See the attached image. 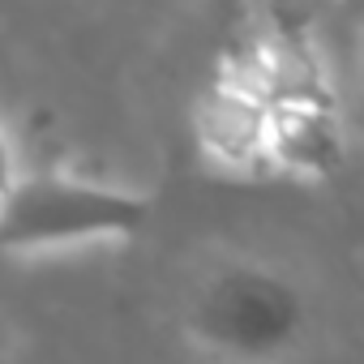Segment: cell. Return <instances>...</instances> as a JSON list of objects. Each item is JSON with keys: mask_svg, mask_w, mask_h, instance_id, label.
Wrapping results in <instances>:
<instances>
[{"mask_svg": "<svg viewBox=\"0 0 364 364\" xmlns=\"http://www.w3.org/2000/svg\"><path fill=\"white\" fill-rule=\"evenodd\" d=\"M150 210H154V198L146 189L112 185V180H99L73 167L22 163L14 129L5 133L0 249L14 262L137 240L150 223Z\"/></svg>", "mask_w": 364, "mask_h": 364, "instance_id": "1", "label": "cell"}, {"mask_svg": "<svg viewBox=\"0 0 364 364\" xmlns=\"http://www.w3.org/2000/svg\"><path fill=\"white\" fill-rule=\"evenodd\" d=\"M309 326V291L262 257H236L206 270L185 300V338L215 360H283L300 351Z\"/></svg>", "mask_w": 364, "mask_h": 364, "instance_id": "2", "label": "cell"}, {"mask_svg": "<svg viewBox=\"0 0 364 364\" xmlns=\"http://www.w3.org/2000/svg\"><path fill=\"white\" fill-rule=\"evenodd\" d=\"M279 5H287V9H317V5H326V0H279Z\"/></svg>", "mask_w": 364, "mask_h": 364, "instance_id": "3", "label": "cell"}, {"mask_svg": "<svg viewBox=\"0 0 364 364\" xmlns=\"http://www.w3.org/2000/svg\"><path fill=\"white\" fill-rule=\"evenodd\" d=\"M206 5H240V0H206Z\"/></svg>", "mask_w": 364, "mask_h": 364, "instance_id": "4", "label": "cell"}, {"mask_svg": "<svg viewBox=\"0 0 364 364\" xmlns=\"http://www.w3.org/2000/svg\"><path fill=\"white\" fill-rule=\"evenodd\" d=\"M360 56H364V43H360Z\"/></svg>", "mask_w": 364, "mask_h": 364, "instance_id": "5", "label": "cell"}]
</instances>
